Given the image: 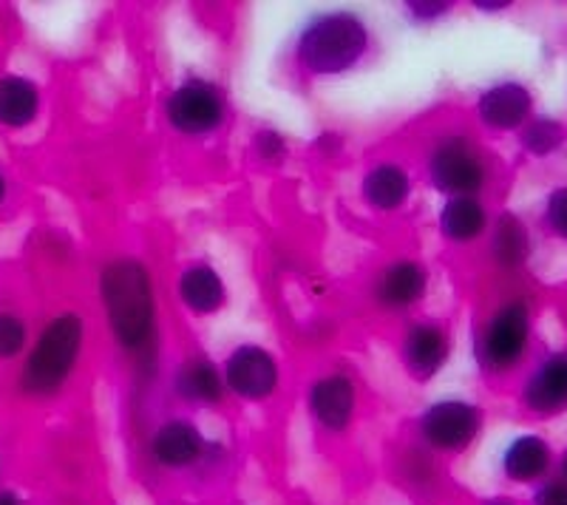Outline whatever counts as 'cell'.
<instances>
[{
    "label": "cell",
    "instance_id": "1",
    "mask_svg": "<svg viewBox=\"0 0 567 505\" xmlns=\"http://www.w3.org/2000/svg\"><path fill=\"white\" fill-rule=\"evenodd\" d=\"M103 307L111 330L125 350L140 352L154 336V285L148 270L134 259H116L100 276Z\"/></svg>",
    "mask_w": 567,
    "mask_h": 505
},
{
    "label": "cell",
    "instance_id": "2",
    "mask_svg": "<svg viewBox=\"0 0 567 505\" xmlns=\"http://www.w3.org/2000/svg\"><path fill=\"white\" fill-rule=\"evenodd\" d=\"M369 49L363 20L352 12H327L307 23L298 38V60L312 74H343L361 63Z\"/></svg>",
    "mask_w": 567,
    "mask_h": 505
},
{
    "label": "cell",
    "instance_id": "3",
    "mask_svg": "<svg viewBox=\"0 0 567 505\" xmlns=\"http://www.w3.org/2000/svg\"><path fill=\"white\" fill-rule=\"evenodd\" d=\"M83 321L74 312L54 318L40 336L23 370V389L32 395H52L71 375L83 347Z\"/></svg>",
    "mask_w": 567,
    "mask_h": 505
},
{
    "label": "cell",
    "instance_id": "4",
    "mask_svg": "<svg viewBox=\"0 0 567 505\" xmlns=\"http://www.w3.org/2000/svg\"><path fill=\"white\" fill-rule=\"evenodd\" d=\"M530 343V312L525 301H508L494 312L477 343V355L488 372H508L523 361Z\"/></svg>",
    "mask_w": 567,
    "mask_h": 505
},
{
    "label": "cell",
    "instance_id": "5",
    "mask_svg": "<svg viewBox=\"0 0 567 505\" xmlns=\"http://www.w3.org/2000/svg\"><path fill=\"white\" fill-rule=\"evenodd\" d=\"M429 179L449 196H474L485 185V163L465 136H443L429 156Z\"/></svg>",
    "mask_w": 567,
    "mask_h": 505
},
{
    "label": "cell",
    "instance_id": "6",
    "mask_svg": "<svg viewBox=\"0 0 567 505\" xmlns=\"http://www.w3.org/2000/svg\"><path fill=\"white\" fill-rule=\"evenodd\" d=\"M165 114H168V123L182 134H210L225 120V100L216 85L205 80H187L168 97Z\"/></svg>",
    "mask_w": 567,
    "mask_h": 505
},
{
    "label": "cell",
    "instance_id": "7",
    "mask_svg": "<svg viewBox=\"0 0 567 505\" xmlns=\"http://www.w3.org/2000/svg\"><path fill=\"white\" fill-rule=\"evenodd\" d=\"M483 426V412L474 403L465 401H440L425 409L420 432L429 446L440 452H460L477 437Z\"/></svg>",
    "mask_w": 567,
    "mask_h": 505
},
{
    "label": "cell",
    "instance_id": "8",
    "mask_svg": "<svg viewBox=\"0 0 567 505\" xmlns=\"http://www.w3.org/2000/svg\"><path fill=\"white\" fill-rule=\"evenodd\" d=\"M225 383L233 389V395L245 401H265L278 387V363L265 347L258 343H241L233 350L225 363Z\"/></svg>",
    "mask_w": 567,
    "mask_h": 505
},
{
    "label": "cell",
    "instance_id": "9",
    "mask_svg": "<svg viewBox=\"0 0 567 505\" xmlns=\"http://www.w3.org/2000/svg\"><path fill=\"white\" fill-rule=\"evenodd\" d=\"M523 403L536 415H559L567 409V352L542 358L525 378Z\"/></svg>",
    "mask_w": 567,
    "mask_h": 505
},
{
    "label": "cell",
    "instance_id": "10",
    "mask_svg": "<svg viewBox=\"0 0 567 505\" xmlns=\"http://www.w3.org/2000/svg\"><path fill=\"white\" fill-rule=\"evenodd\" d=\"M534 109V97L523 83H496L480 94V120L494 131L523 128Z\"/></svg>",
    "mask_w": 567,
    "mask_h": 505
},
{
    "label": "cell",
    "instance_id": "11",
    "mask_svg": "<svg viewBox=\"0 0 567 505\" xmlns=\"http://www.w3.org/2000/svg\"><path fill=\"white\" fill-rule=\"evenodd\" d=\"M449 361V336L440 324L417 321L403 338V363L417 381H429Z\"/></svg>",
    "mask_w": 567,
    "mask_h": 505
},
{
    "label": "cell",
    "instance_id": "12",
    "mask_svg": "<svg viewBox=\"0 0 567 505\" xmlns=\"http://www.w3.org/2000/svg\"><path fill=\"white\" fill-rule=\"evenodd\" d=\"M425 285H429V272L417 261H394L374 287V298L378 305L386 310H409L425 296Z\"/></svg>",
    "mask_w": 567,
    "mask_h": 505
},
{
    "label": "cell",
    "instance_id": "13",
    "mask_svg": "<svg viewBox=\"0 0 567 505\" xmlns=\"http://www.w3.org/2000/svg\"><path fill=\"white\" fill-rule=\"evenodd\" d=\"M310 409L321 426L341 432L354 412V387L343 375H327L312 383Z\"/></svg>",
    "mask_w": 567,
    "mask_h": 505
},
{
    "label": "cell",
    "instance_id": "14",
    "mask_svg": "<svg viewBox=\"0 0 567 505\" xmlns=\"http://www.w3.org/2000/svg\"><path fill=\"white\" fill-rule=\"evenodd\" d=\"M409 196H412V179H409L403 165L381 163L363 176V199H367L374 210L403 208L409 202Z\"/></svg>",
    "mask_w": 567,
    "mask_h": 505
},
{
    "label": "cell",
    "instance_id": "15",
    "mask_svg": "<svg viewBox=\"0 0 567 505\" xmlns=\"http://www.w3.org/2000/svg\"><path fill=\"white\" fill-rule=\"evenodd\" d=\"M488 227V214L477 196H452L440 208V234L449 241H474L485 234Z\"/></svg>",
    "mask_w": 567,
    "mask_h": 505
},
{
    "label": "cell",
    "instance_id": "16",
    "mask_svg": "<svg viewBox=\"0 0 567 505\" xmlns=\"http://www.w3.org/2000/svg\"><path fill=\"white\" fill-rule=\"evenodd\" d=\"M199 429L187 421H171L154 434V457L162 466H187L202 454Z\"/></svg>",
    "mask_w": 567,
    "mask_h": 505
},
{
    "label": "cell",
    "instance_id": "17",
    "mask_svg": "<svg viewBox=\"0 0 567 505\" xmlns=\"http://www.w3.org/2000/svg\"><path fill=\"white\" fill-rule=\"evenodd\" d=\"M179 296L187 310L196 312V316H207V312H216L225 305V281L213 267L194 265L182 272Z\"/></svg>",
    "mask_w": 567,
    "mask_h": 505
},
{
    "label": "cell",
    "instance_id": "18",
    "mask_svg": "<svg viewBox=\"0 0 567 505\" xmlns=\"http://www.w3.org/2000/svg\"><path fill=\"white\" fill-rule=\"evenodd\" d=\"M550 466V449L542 441L539 434H523L516 437L508 449H505L503 468L511 480L516 483H530V480L542 477Z\"/></svg>",
    "mask_w": 567,
    "mask_h": 505
},
{
    "label": "cell",
    "instance_id": "19",
    "mask_svg": "<svg viewBox=\"0 0 567 505\" xmlns=\"http://www.w3.org/2000/svg\"><path fill=\"white\" fill-rule=\"evenodd\" d=\"M40 94L34 83L23 78L0 80V123L9 128H23L38 117Z\"/></svg>",
    "mask_w": 567,
    "mask_h": 505
},
{
    "label": "cell",
    "instance_id": "20",
    "mask_svg": "<svg viewBox=\"0 0 567 505\" xmlns=\"http://www.w3.org/2000/svg\"><path fill=\"white\" fill-rule=\"evenodd\" d=\"M176 389L190 403H216L225 395V375L210 361H187L176 372Z\"/></svg>",
    "mask_w": 567,
    "mask_h": 505
},
{
    "label": "cell",
    "instance_id": "21",
    "mask_svg": "<svg viewBox=\"0 0 567 505\" xmlns=\"http://www.w3.org/2000/svg\"><path fill=\"white\" fill-rule=\"evenodd\" d=\"M530 241L528 230L514 214H505L503 219L496 221L494 236H491V252L494 259L503 267H519L525 259H528Z\"/></svg>",
    "mask_w": 567,
    "mask_h": 505
},
{
    "label": "cell",
    "instance_id": "22",
    "mask_svg": "<svg viewBox=\"0 0 567 505\" xmlns=\"http://www.w3.org/2000/svg\"><path fill=\"white\" fill-rule=\"evenodd\" d=\"M565 143V128L561 123L550 117H536L523 125V145L534 156H548L554 154L559 145Z\"/></svg>",
    "mask_w": 567,
    "mask_h": 505
},
{
    "label": "cell",
    "instance_id": "23",
    "mask_svg": "<svg viewBox=\"0 0 567 505\" xmlns=\"http://www.w3.org/2000/svg\"><path fill=\"white\" fill-rule=\"evenodd\" d=\"M27 343V327L14 316H0V358H14Z\"/></svg>",
    "mask_w": 567,
    "mask_h": 505
},
{
    "label": "cell",
    "instance_id": "24",
    "mask_svg": "<svg viewBox=\"0 0 567 505\" xmlns=\"http://www.w3.org/2000/svg\"><path fill=\"white\" fill-rule=\"evenodd\" d=\"M545 221L559 239H567V188H556L545 205Z\"/></svg>",
    "mask_w": 567,
    "mask_h": 505
},
{
    "label": "cell",
    "instance_id": "25",
    "mask_svg": "<svg viewBox=\"0 0 567 505\" xmlns=\"http://www.w3.org/2000/svg\"><path fill=\"white\" fill-rule=\"evenodd\" d=\"M534 505H567V483L565 480H550L534 494Z\"/></svg>",
    "mask_w": 567,
    "mask_h": 505
},
{
    "label": "cell",
    "instance_id": "26",
    "mask_svg": "<svg viewBox=\"0 0 567 505\" xmlns=\"http://www.w3.org/2000/svg\"><path fill=\"white\" fill-rule=\"evenodd\" d=\"M256 148L265 159H278L284 154V140L276 134V131H261L256 136Z\"/></svg>",
    "mask_w": 567,
    "mask_h": 505
},
{
    "label": "cell",
    "instance_id": "27",
    "mask_svg": "<svg viewBox=\"0 0 567 505\" xmlns=\"http://www.w3.org/2000/svg\"><path fill=\"white\" fill-rule=\"evenodd\" d=\"M409 9H412L417 18H437V14H445L449 12V3H409Z\"/></svg>",
    "mask_w": 567,
    "mask_h": 505
},
{
    "label": "cell",
    "instance_id": "28",
    "mask_svg": "<svg viewBox=\"0 0 567 505\" xmlns=\"http://www.w3.org/2000/svg\"><path fill=\"white\" fill-rule=\"evenodd\" d=\"M0 505H20V499L14 494H0Z\"/></svg>",
    "mask_w": 567,
    "mask_h": 505
},
{
    "label": "cell",
    "instance_id": "29",
    "mask_svg": "<svg viewBox=\"0 0 567 505\" xmlns=\"http://www.w3.org/2000/svg\"><path fill=\"white\" fill-rule=\"evenodd\" d=\"M480 9H485V12H496V9H505L508 3H477Z\"/></svg>",
    "mask_w": 567,
    "mask_h": 505
},
{
    "label": "cell",
    "instance_id": "30",
    "mask_svg": "<svg viewBox=\"0 0 567 505\" xmlns=\"http://www.w3.org/2000/svg\"><path fill=\"white\" fill-rule=\"evenodd\" d=\"M559 468H561V477H565V483H567V449H565V454H561Z\"/></svg>",
    "mask_w": 567,
    "mask_h": 505
},
{
    "label": "cell",
    "instance_id": "31",
    "mask_svg": "<svg viewBox=\"0 0 567 505\" xmlns=\"http://www.w3.org/2000/svg\"><path fill=\"white\" fill-rule=\"evenodd\" d=\"M483 505H516V503H511V499H488V503Z\"/></svg>",
    "mask_w": 567,
    "mask_h": 505
},
{
    "label": "cell",
    "instance_id": "32",
    "mask_svg": "<svg viewBox=\"0 0 567 505\" xmlns=\"http://www.w3.org/2000/svg\"><path fill=\"white\" fill-rule=\"evenodd\" d=\"M3 196H7V182H3V176H0V202H3Z\"/></svg>",
    "mask_w": 567,
    "mask_h": 505
}]
</instances>
